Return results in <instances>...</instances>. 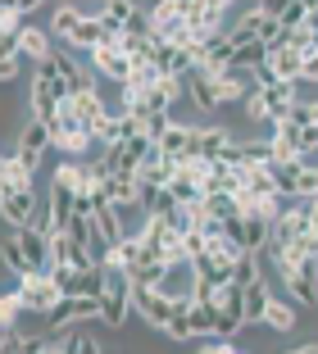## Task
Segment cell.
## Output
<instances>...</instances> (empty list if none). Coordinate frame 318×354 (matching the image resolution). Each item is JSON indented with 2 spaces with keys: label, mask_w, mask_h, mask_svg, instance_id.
Here are the masks:
<instances>
[{
  "label": "cell",
  "mask_w": 318,
  "mask_h": 354,
  "mask_svg": "<svg viewBox=\"0 0 318 354\" xmlns=\"http://www.w3.org/2000/svg\"><path fill=\"white\" fill-rule=\"evenodd\" d=\"M64 100H69V86L60 82V73H55V64H37L32 68V82H28V104H32V118H42V123H60L64 114Z\"/></svg>",
  "instance_id": "cell-1"
},
{
  "label": "cell",
  "mask_w": 318,
  "mask_h": 354,
  "mask_svg": "<svg viewBox=\"0 0 318 354\" xmlns=\"http://www.w3.org/2000/svg\"><path fill=\"white\" fill-rule=\"evenodd\" d=\"M227 37H232V46H250V41L277 46V41H282V19H277L273 5H259V0H255L236 23H227Z\"/></svg>",
  "instance_id": "cell-2"
},
{
  "label": "cell",
  "mask_w": 318,
  "mask_h": 354,
  "mask_svg": "<svg viewBox=\"0 0 318 354\" xmlns=\"http://www.w3.org/2000/svg\"><path fill=\"white\" fill-rule=\"evenodd\" d=\"M277 281H282V291H287L296 304L314 309V304H318V254H314V259L291 263V268H277Z\"/></svg>",
  "instance_id": "cell-3"
},
{
  "label": "cell",
  "mask_w": 318,
  "mask_h": 354,
  "mask_svg": "<svg viewBox=\"0 0 318 354\" xmlns=\"http://www.w3.org/2000/svg\"><path fill=\"white\" fill-rule=\"evenodd\" d=\"M182 304H191V300H168L159 286H132V309H136V318H145V327H154V332H164V323L173 318Z\"/></svg>",
  "instance_id": "cell-4"
},
{
  "label": "cell",
  "mask_w": 318,
  "mask_h": 354,
  "mask_svg": "<svg viewBox=\"0 0 318 354\" xmlns=\"http://www.w3.org/2000/svg\"><path fill=\"white\" fill-rule=\"evenodd\" d=\"M14 291H19L23 309H28V313H37V318H46V313H51L55 304L64 300L51 272H28V277H19V286H14Z\"/></svg>",
  "instance_id": "cell-5"
},
{
  "label": "cell",
  "mask_w": 318,
  "mask_h": 354,
  "mask_svg": "<svg viewBox=\"0 0 318 354\" xmlns=\"http://www.w3.org/2000/svg\"><path fill=\"white\" fill-rule=\"evenodd\" d=\"M46 150H55V132H51V123H42V118H28L23 123V132H19V141H14V155L23 159V164L37 173L42 168V155Z\"/></svg>",
  "instance_id": "cell-6"
},
{
  "label": "cell",
  "mask_w": 318,
  "mask_h": 354,
  "mask_svg": "<svg viewBox=\"0 0 318 354\" xmlns=\"http://www.w3.org/2000/svg\"><path fill=\"white\" fill-rule=\"evenodd\" d=\"M14 245H19L28 272H51L55 250H51V232H46V227H19V232H14Z\"/></svg>",
  "instance_id": "cell-7"
},
{
  "label": "cell",
  "mask_w": 318,
  "mask_h": 354,
  "mask_svg": "<svg viewBox=\"0 0 318 354\" xmlns=\"http://www.w3.org/2000/svg\"><path fill=\"white\" fill-rule=\"evenodd\" d=\"M51 132H55V150H60V159H87V155L96 150V141L87 136V127L78 123L69 109L60 114V123H55Z\"/></svg>",
  "instance_id": "cell-8"
},
{
  "label": "cell",
  "mask_w": 318,
  "mask_h": 354,
  "mask_svg": "<svg viewBox=\"0 0 318 354\" xmlns=\"http://www.w3.org/2000/svg\"><path fill=\"white\" fill-rule=\"evenodd\" d=\"M159 146V155L164 159H177V164H186V159H200V127L195 123H177L164 132V141H154Z\"/></svg>",
  "instance_id": "cell-9"
},
{
  "label": "cell",
  "mask_w": 318,
  "mask_h": 354,
  "mask_svg": "<svg viewBox=\"0 0 318 354\" xmlns=\"http://www.w3.org/2000/svg\"><path fill=\"white\" fill-rule=\"evenodd\" d=\"M0 214L14 232L19 227H37L42 209H37V191H0Z\"/></svg>",
  "instance_id": "cell-10"
},
{
  "label": "cell",
  "mask_w": 318,
  "mask_h": 354,
  "mask_svg": "<svg viewBox=\"0 0 318 354\" xmlns=\"http://www.w3.org/2000/svg\"><path fill=\"white\" fill-rule=\"evenodd\" d=\"M91 68H96V77H105V82H114V86H123L127 77H132V55L127 50H118V46H96L91 50Z\"/></svg>",
  "instance_id": "cell-11"
},
{
  "label": "cell",
  "mask_w": 318,
  "mask_h": 354,
  "mask_svg": "<svg viewBox=\"0 0 318 354\" xmlns=\"http://www.w3.org/2000/svg\"><path fill=\"white\" fill-rule=\"evenodd\" d=\"M51 64H55V73H60V82L69 86V95H78V91H87V86L100 82L96 68H82V64H78V50H55Z\"/></svg>",
  "instance_id": "cell-12"
},
{
  "label": "cell",
  "mask_w": 318,
  "mask_h": 354,
  "mask_svg": "<svg viewBox=\"0 0 318 354\" xmlns=\"http://www.w3.org/2000/svg\"><path fill=\"white\" fill-rule=\"evenodd\" d=\"M264 327L277 336H291L300 327V309L291 295H268V309H264Z\"/></svg>",
  "instance_id": "cell-13"
},
{
  "label": "cell",
  "mask_w": 318,
  "mask_h": 354,
  "mask_svg": "<svg viewBox=\"0 0 318 354\" xmlns=\"http://www.w3.org/2000/svg\"><path fill=\"white\" fill-rule=\"evenodd\" d=\"M91 227H96V236L105 241V245H118V241L127 236V227H123V209L114 205V200H105V205H96V214H91Z\"/></svg>",
  "instance_id": "cell-14"
},
{
  "label": "cell",
  "mask_w": 318,
  "mask_h": 354,
  "mask_svg": "<svg viewBox=\"0 0 318 354\" xmlns=\"http://www.w3.org/2000/svg\"><path fill=\"white\" fill-rule=\"evenodd\" d=\"M132 291H105L100 295V323L109 327V332H123L127 323H132Z\"/></svg>",
  "instance_id": "cell-15"
},
{
  "label": "cell",
  "mask_w": 318,
  "mask_h": 354,
  "mask_svg": "<svg viewBox=\"0 0 318 354\" xmlns=\"http://www.w3.org/2000/svg\"><path fill=\"white\" fill-rule=\"evenodd\" d=\"M300 68H305V55H300L296 46H287V41L268 46V73H273V77H287V82H300Z\"/></svg>",
  "instance_id": "cell-16"
},
{
  "label": "cell",
  "mask_w": 318,
  "mask_h": 354,
  "mask_svg": "<svg viewBox=\"0 0 318 354\" xmlns=\"http://www.w3.org/2000/svg\"><path fill=\"white\" fill-rule=\"evenodd\" d=\"M105 187H109V200L123 209V214L127 209H141V177L136 173H109Z\"/></svg>",
  "instance_id": "cell-17"
},
{
  "label": "cell",
  "mask_w": 318,
  "mask_h": 354,
  "mask_svg": "<svg viewBox=\"0 0 318 354\" xmlns=\"http://www.w3.org/2000/svg\"><path fill=\"white\" fill-rule=\"evenodd\" d=\"M218 309H223V318H227V327H232V336L241 332V327H250L246 323V286H236V281H227L223 291H218Z\"/></svg>",
  "instance_id": "cell-18"
},
{
  "label": "cell",
  "mask_w": 318,
  "mask_h": 354,
  "mask_svg": "<svg viewBox=\"0 0 318 354\" xmlns=\"http://www.w3.org/2000/svg\"><path fill=\"white\" fill-rule=\"evenodd\" d=\"M214 77V91H218V104H241L250 95V77L241 73V68H227V73H209Z\"/></svg>",
  "instance_id": "cell-19"
},
{
  "label": "cell",
  "mask_w": 318,
  "mask_h": 354,
  "mask_svg": "<svg viewBox=\"0 0 318 354\" xmlns=\"http://www.w3.org/2000/svg\"><path fill=\"white\" fill-rule=\"evenodd\" d=\"M19 50H23V59L28 64H46L51 59V32L46 28H37V23H23V32H19Z\"/></svg>",
  "instance_id": "cell-20"
},
{
  "label": "cell",
  "mask_w": 318,
  "mask_h": 354,
  "mask_svg": "<svg viewBox=\"0 0 318 354\" xmlns=\"http://www.w3.org/2000/svg\"><path fill=\"white\" fill-rule=\"evenodd\" d=\"M186 91H191V104L200 114H218V109H223V104H218V91H214V77H209L205 68H195V73L186 77Z\"/></svg>",
  "instance_id": "cell-21"
},
{
  "label": "cell",
  "mask_w": 318,
  "mask_h": 354,
  "mask_svg": "<svg viewBox=\"0 0 318 354\" xmlns=\"http://www.w3.org/2000/svg\"><path fill=\"white\" fill-rule=\"evenodd\" d=\"M32 177H37V173H32L14 150L0 159V191H37V187H32Z\"/></svg>",
  "instance_id": "cell-22"
},
{
  "label": "cell",
  "mask_w": 318,
  "mask_h": 354,
  "mask_svg": "<svg viewBox=\"0 0 318 354\" xmlns=\"http://www.w3.org/2000/svg\"><path fill=\"white\" fill-rule=\"evenodd\" d=\"M232 141H236V132L227 123H205L200 127V159H209V164L223 159V150L232 146Z\"/></svg>",
  "instance_id": "cell-23"
},
{
  "label": "cell",
  "mask_w": 318,
  "mask_h": 354,
  "mask_svg": "<svg viewBox=\"0 0 318 354\" xmlns=\"http://www.w3.org/2000/svg\"><path fill=\"white\" fill-rule=\"evenodd\" d=\"M200 214H205V218H223V223H232V218H241L246 209H241V200H236V196H227V191H209V196L200 200Z\"/></svg>",
  "instance_id": "cell-24"
},
{
  "label": "cell",
  "mask_w": 318,
  "mask_h": 354,
  "mask_svg": "<svg viewBox=\"0 0 318 354\" xmlns=\"http://www.w3.org/2000/svg\"><path fill=\"white\" fill-rule=\"evenodd\" d=\"M141 10V5H136V0H105L100 10V23H105V32H127V23H132V14Z\"/></svg>",
  "instance_id": "cell-25"
},
{
  "label": "cell",
  "mask_w": 318,
  "mask_h": 354,
  "mask_svg": "<svg viewBox=\"0 0 318 354\" xmlns=\"http://www.w3.org/2000/svg\"><path fill=\"white\" fill-rule=\"evenodd\" d=\"M268 232H273V218H264V214H241V241H246V250L264 254Z\"/></svg>",
  "instance_id": "cell-26"
},
{
  "label": "cell",
  "mask_w": 318,
  "mask_h": 354,
  "mask_svg": "<svg viewBox=\"0 0 318 354\" xmlns=\"http://www.w3.org/2000/svg\"><path fill=\"white\" fill-rule=\"evenodd\" d=\"M82 19H87V14L78 10V5H60V10H55V19H51V37H60V41L69 46L73 32L82 28Z\"/></svg>",
  "instance_id": "cell-27"
},
{
  "label": "cell",
  "mask_w": 318,
  "mask_h": 354,
  "mask_svg": "<svg viewBox=\"0 0 318 354\" xmlns=\"http://www.w3.org/2000/svg\"><path fill=\"white\" fill-rule=\"evenodd\" d=\"M305 164H309V159H291V164H273V177H277V191H282V196L300 200V196H296V187H300V173H305Z\"/></svg>",
  "instance_id": "cell-28"
},
{
  "label": "cell",
  "mask_w": 318,
  "mask_h": 354,
  "mask_svg": "<svg viewBox=\"0 0 318 354\" xmlns=\"http://www.w3.org/2000/svg\"><path fill=\"white\" fill-rule=\"evenodd\" d=\"M268 64V41H250V46H236V55H232V68H264Z\"/></svg>",
  "instance_id": "cell-29"
},
{
  "label": "cell",
  "mask_w": 318,
  "mask_h": 354,
  "mask_svg": "<svg viewBox=\"0 0 318 354\" xmlns=\"http://www.w3.org/2000/svg\"><path fill=\"white\" fill-rule=\"evenodd\" d=\"M282 123H296V127H318V95H300V100L291 104V114L282 118Z\"/></svg>",
  "instance_id": "cell-30"
},
{
  "label": "cell",
  "mask_w": 318,
  "mask_h": 354,
  "mask_svg": "<svg viewBox=\"0 0 318 354\" xmlns=\"http://www.w3.org/2000/svg\"><path fill=\"white\" fill-rule=\"evenodd\" d=\"M241 118L246 123H268V100H264V86H250V95L241 100Z\"/></svg>",
  "instance_id": "cell-31"
},
{
  "label": "cell",
  "mask_w": 318,
  "mask_h": 354,
  "mask_svg": "<svg viewBox=\"0 0 318 354\" xmlns=\"http://www.w3.org/2000/svg\"><path fill=\"white\" fill-rule=\"evenodd\" d=\"M19 32H23L19 0H0V37H19Z\"/></svg>",
  "instance_id": "cell-32"
},
{
  "label": "cell",
  "mask_w": 318,
  "mask_h": 354,
  "mask_svg": "<svg viewBox=\"0 0 318 354\" xmlns=\"http://www.w3.org/2000/svg\"><path fill=\"white\" fill-rule=\"evenodd\" d=\"M23 300H19V291H10V295H0V327L10 332V327H19V318H23Z\"/></svg>",
  "instance_id": "cell-33"
},
{
  "label": "cell",
  "mask_w": 318,
  "mask_h": 354,
  "mask_svg": "<svg viewBox=\"0 0 318 354\" xmlns=\"http://www.w3.org/2000/svg\"><path fill=\"white\" fill-rule=\"evenodd\" d=\"M168 127H173V114H168V109H159V114L145 118V136H150V141H164Z\"/></svg>",
  "instance_id": "cell-34"
},
{
  "label": "cell",
  "mask_w": 318,
  "mask_h": 354,
  "mask_svg": "<svg viewBox=\"0 0 318 354\" xmlns=\"http://www.w3.org/2000/svg\"><path fill=\"white\" fill-rule=\"evenodd\" d=\"M300 200H318V164H305V173H300V187H296Z\"/></svg>",
  "instance_id": "cell-35"
},
{
  "label": "cell",
  "mask_w": 318,
  "mask_h": 354,
  "mask_svg": "<svg viewBox=\"0 0 318 354\" xmlns=\"http://www.w3.org/2000/svg\"><path fill=\"white\" fill-rule=\"evenodd\" d=\"M182 245H186V259H200V254H205V245H209V236H205L200 227H191V232L182 236Z\"/></svg>",
  "instance_id": "cell-36"
},
{
  "label": "cell",
  "mask_w": 318,
  "mask_h": 354,
  "mask_svg": "<svg viewBox=\"0 0 318 354\" xmlns=\"http://www.w3.org/2000/svg\"><path fill=\"white\" fill-rule=\"evenodd\" d=\"M300 82L318 86V50H305V68H300Z\"/></svg>",
  "instance_id": "cell-37"
},
{
  "label": "cell",
  "mask_w": 318,
  "mask_h": 354,
  "mask_svg": "<svg viewBox=\"0 0 318 354\" xmlns=\"http://www.w3.org/2000/svg\"><path fill=\"white\" fill-rule=\"evenodd\" d=\"M195 354H246V350H236L232 341H205V345H200Z\"/></svg>",
  "instance_id": "cell-38"
},
{
  "label": "cell",
  "mask_w": 318,
  "mask_h": 354,
  "mask_svg": "<svg viewBox=\"0 0 318 354\" xmlns=\"http://www.w3.org/2000/svg\"><path fill=\"white\" fill-rule=\"evenodd\" d=\"M78 354H105V350H100V341H96V336L82 332V341H78Z\"/></svg>",
  "instance_id": "cell-39"
},
{
  "label": "cell",
  "mask_w": 318,
  "mask_h": 354,
  "mask_svg": "<svg viewBox=\"0 0 318 354\" xmlns=\"http://www.w3.org/2000/svg\"><path fill=\"white\" fill-rule=\"evenodd\" d=\"M282 354H318V341H305V345H291V350H282Z\"/></svg>",
  "instance_id": "cell-40"
},
{
  "label": "cell",
  "mask_w": 318,
  "mask_h": 354,
  "mask_svg": "<svg viewBox=\"0 0 318 354\" xmlns=\"http://www.w3.org/2000/svg\"><path fill=\"white\" fill-rule=\"evenodd\" d=\"M42 5H46V0H19V10H23V14H28V10H42Z\"/></svg>",
  "instance_id": "cell-41"
},
{
  "label": "cell",
  "mask_w": 318,
  "mask_h": 354,
  "mask_svg": "<svg viewBox=\"0 0 318 354\" xmlns=\"http://www.w3.org/2000/svg\"><path fill=\"white\" fill-rule=\"evenodd\" d=\"M209 5H218V10L227 14V10H232V5H236V0H209Z\"/></svg>",
  "instance_id": "cell-42"
},
{
  "label": "cell",
  "mask_w": 318,
  "mask_h": 354,
  "mask_svg": "<svg viewBox=\"0 0 318 354\" xmlns=\"http://www.w3.org/2000/svg\"><path fill=\"white\" fill-rule=\"evenodd\" d=\"M314 209H318V200H314Z\"/></svg>",
  "instance_id": "cell-43"
}]
</instances>
